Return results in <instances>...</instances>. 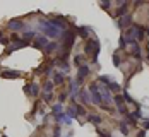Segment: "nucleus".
Returning a JSON list of instances; mask_svg holds the SVG:
<instances>
[{
    "label": "nucleus",
    "mask_w": 149,
    "mask_h": 137,
    "mask_svg": "<svg viewBox=\"0 0 149 137\" xmlns=\"http://www.w3.org/2000/svg\"><path fill=\"white\" fill-rule=\"evenodd\" d=\"M41 28H43V36H48V38H60L63 34V31L58 29L52 21H41L40 22Z\"/></svg>",
    "instance_id": "f257e3e1"
},
{
    "label": "nucleus",
    "mask_w": 149,
    "mask_h": 137,
    "mask_svg": "<svg viewBox=\"0 0 149 137\" xmlns=\"http://www.w3.org/2000/svg\"><path fill=\"white\" fill-rule=\"evenodd\" d=\"M89 94H91V103H94V105H98V106L103 105L101 94H100V91H98V82H93V84L89 86Z\"/></svg>",
    "instance_id": "f03ea898"
},
{
    "label": "nucleus",
    "mask_w": 149,
    "mask_h": 137,
    "mask_svg": "<svg viewBox=\"0 0 149 137\" xmlns=\"http://www.w3.org/2000/svg\"><path fill=\"white\" fill-rule=\"evenodd\" d=\"M98 91H100V94H101L103 105H104V101H108V103H110V106H111V103H113V98H111V94H110V91H108V88H106L104 84H98Z\"/></svg>",
    "instance_id": "7ed1b4c3"
},
{
    "label": "nucleus",
    "mask_w": 149,
    "mask_h": 137,
    "mask_svg": "<svg viewBox=\"0 0 149 137\" xmlns=\"http://www.w3.org/2000/svg\"><path fill=\"white\" fill-rule=\"evenodd\" d=\"M88 74H89V67H88V65H81V67H79V72H77V79H75L77 86H79V84H82V81L86 79Z\"/></svg>",
    "instance_id": "20e7f679"
},
{
    "label": "nucleus",
    "mask_w": 149,
    "mask_h": 137,
    "mask_svg": "<svg viewBox=\"0 0 149 137\" xmlns=\"http://www.w3.org/2000/svg\"><path fill=\"white\" fill-rule=\"evenodd\" d=\"M130 22H132V15L125 14L123 17H120L118 21H117V26H118L120 29H122V28L125 29V28H129V26H130Z\"/></svg>",
    "instance_id": "39448f33"
},
{
    "label": "nucleus",
    "mask_w": 149,
    "mask_h": 137,
    "mask_svg": "<svg viewBox=\"0 0 149 137\" xmlns=\"http://www.w3.org/2000/svg\"><path fill=\"white\" fill-rule=\"evenodd\" d=\"M24 46H28V41H24V40H17V41H14L12 45H9V48H7V53H12V51L19 50V48H24Z\"/></svg>",
    "instance_id": "423d86ee"
},
{
    "label": "nucleus",
    "mask_w": 149,
    "mask_h": 137,
    "mask_svg": "<svg viewBox=\"0 0 149 137\" xmlns=\"http://www.w3.org/2000/svg\"><path fill=\"white\" fill-rule=\"evenodd\" d=\"M0 77L2 79H19L21 77V72H15V70H2L0 72Z\"/></svg>",
    "instance_id": "0eeeda50"
},
{
    "label": "nucleus",
    "mask_w": 149,
    "mask_h": 137,
    "mask_svg": "<svg viewBox=\"0 0 149 137\" xmlns=\"http://www.w3.org/2000/svg\"><path fill=\"white\" fill-rule=\"evenodd\" d=\"M9 29H12V31L24 29V22L19 21V19H12V21H9Z\"/></svg>",
    "instance_id": "6e6552de"
},
{
    "label": "nucleus",
    "mask_w": 149,
    "mask_h": 137,
    "mask_svg": "<svg viewBox=\"0 0 149 137\" xmlns=\"http://www.w3.org/2000/svg\"><path fill=\"white\" fill-rule=\"evenodd\" d=\"M24 92H28L31 96H38V92H40V88H38V84H28V86H24Z\"/></svg>",
    "instance_id": "1a4fd4ad"
},
{
    "label": "nucleus",
    "mask_w": 149,
    "mask_h": 137,
    "mask_svg": "<svg viewBox=\"0 0 149 137\" xmlns=\"http://www.w3.org/2000/svg\"><path fill=\"white\" fill-rule=\"evenodd\" d=\"M33 45L36 46V48H46V45H48V40H46V36H36Z\"/></svg>",
    "instance_id": "9d476101"
},
{
    "label": "nucleus",
    "mask_w": 149,
    "mask_h": 137,
    "mask_svg": "<svg viewBox=\"0 0 149 137\" xmlns=\"http://www.w3.org/2000/svg\"><path fill=\"white\" fill-rule=\"evenodd\" d=\"M118 3H120V7H118V10H117V15H115V17H123V15L127 14L129 3H127V2H118Z\"/></svg>",
    "instance_id": "9b49d317"
},
{
    "label": "nucleus",
    "mask_w": 149,
    "mask_h": 137,
    "mask_svg": "<svg viewBox=\"0 0 149 137\" xmlns=\"http://www.w3.org/2000/svg\"><path fill=\"white\" fill-rule=\"evenodd\" d=\"M130 53H132V57L134 58H141V46H139V43H135V45H132L130 46Z\"/></svg>",
    "instance_id": "f8f14e48"
},
{
    "label": "nucleus",
    "mask_w": 149,
    "mask_h": 137,
    "mask_svg": "<svg viewBox=\"0 0 149 137\" xmlns=\"http://www.w3.org/2000/svg\"><path fill=\"white\" fill-rule=\"evenodd\" d=\"M79 96L82 98V101H84L86 105H89V103H91V94H89V91H86V89H81Z\"/></svg>",
    "instance_id": "ddd939ff"
},
{
    "label": "nucleus",
    "mask_w": 149,
    "mask_h": 137,
    "mask_svg": "<svg viewBox=\"0 0 149 137\" xmlns=\"http://www.w3.org/2000/svg\"><path fill=\"white\" fill-rule=\"evenodd\" d=\"M144 26H135V40L139 41V40H142L144 38Z\"/></svg>",
    "instance_id": "4468645a"
},
{
    "label": "nucleus",
    "mask_w": 149,
    "mask_h": 137,
    "mask_svg": "<svg viewBox=\"0 0 149 137\" xmlns=\"http://www.w3.org/2000/svg\"><path fill=\"white\" fill-rule=\"evenodd\" d=\"M62 82H63V74L55 72V74H53V84H55V86H60Z\"/></svg>",
    "instance_id": "2eb2a0df"
},
{
    "label": "nucleus",
    "mask_w": 149,
    "mask_h": 137,
    "mask_svg": "<svg viewBox=\"0 0 149 137\" xmlns=\"http://www.w3.org/2000/svg\"><path fill=\"white\" fill-rule=\"evenodd\" d=\"M55 65H58L62 69V72H69V63L65 60H55Z\"/></svg>",
    "instance_id": "dca6fc26"
},
{
    "label": "nucleus",
    "mask_w": 149,
    "mask_h": 137,
    "mask_svg": "<svg viewBox=\"0 0 149 137\" xmlns=\"http://www.w3.org/2000/svg\"><path fill=\"white\" fill-rule=\"evenodd\" d=\"M106 88H108V91H113V92H120V91H122V88H120L117 82H113V81H111Z\"/></svg>",
    "instance_id": "f3484780"
},
{
    "label": "nucleus",
    "mask_w": 149,
    "mask_h": 137,
    "mask_svg": "<svg viewBox=\"0 0 149 137\" xmlns=\"http://www.w3.org/2000/svg\"><path fill=\"white\" fill-rule=\"evenodd\" d=\"M77 34L82 36V38H88V36H89V29L84 28V26H81V28H77Z\"/></svg>",
    "instance_id": "a211bd4d"
},
{
    "label": "nucleus",
    "mask_w": 149,
    "mask_h": 137,
    "mask_svg": "<svg viewBox=\"0 0 149 137\" xmlns=\"http://www.w3.org/2000/svg\"><path fill=\"white\" fill-rule=\"evenodd\" d=\"M88 120L91 123H94V125H100L101 123V117H98V115H88Z\"/></svg>",
    "instance_id": "6ab92c4d"
},
{
    "label": "nucleus",
    "mask_w": 149,
    "mask_h": 137,
    "mask_svg": "<svg viewBox=\"0 0 149 137\" xmlns=\"http://www.w3.org/2000/svg\"><path fill=\"white\" fill-rule=\"evenodd\" d=\"M65 115L72 120V118H75L77 117V111H75V108L74 106H70V108H67V111H65Z\"/></svg>",
    "instance_id": "aec40b11"
},
{
    "label": "nucleus",
    "mask_w": 149,
    "mask_h": 137,
    "mask_svg": "<svg viewBox=\"0 0 149 137\" xmlns=\"http://www.w3.org/2000/svg\"><path fill=\"white\" fill-rule=\"evenodd\" d=\"M118 129H120V132H122L123 136H127V134H129V127H127V122H120V123H118Z\"/></svg>",
    "instance_id": "412c9836"
},
{
    "label": "nucleus",
    "mask_w": 149,
    "mask_h": 137,
    "mask_svg": "<svg viewBox=\"0 0 149 137\" xmlns=\"http://www.w3.org/2000/svg\"><path fill=\"white\" fill-rule=\"evenodd\" d=\"M58 43H55V41H53V43H48V45H46V48H45V51L46 53H50V51H53V50H57V48H58Z\"/></svg>",
    "instance_id": "4be33fe9"
},
{
    "label": "nucleus",
    "mask_w": 149,
    "mask_h": 137,
    "mask_svg": "<svg viewBox=\"0 0 149 137\" xmlns=\"http://www.w3.org/2000/svg\"><path fill=\"white\" fill-rule=\"evenodd\" d=\"M33 38H36V33H34V31H26V33H24V41H29Z\"/></svg>",
    "instance_id": "5701e85b"
},
{
    "label": "nucleus",
    "mask_w": 149,
    "mask_h": 137,
    "mask_svg": "<svg viewBox=\"0 0 149 137\" xmlns=\"http://www.w3.org/2000/svg\"><path fill=\"white\" fill-rule=\"evenodd\" d=\"M75 111H77V115H82V117H84V115H88V111H86V108L84 106H81V105H75Z\"/></svg>",
    "instance_id": "b1692460"
},
{
    "label": "nucleus",
    "mask_w": 149,
    "mask_h": 137,
    "mask_svg": "<svg viewBox=\"0 0 149 137\" xmlns=\"http://www.w3.org/2000/svg\"><path fill=\"white\" fill-rule=\"evenodd\" d=\"M53 86H55V84H53L52 81H48V82H45V86H43V91H45V92H52Z\"/></svg>",
    "instance_id": "393cba45"
},
{
    "label": "nucleus",
    "mask_w": 149,
    "mask_h": 137,
    "mask_svg": "<svg viewBox=\"0 0 149 137\" xmlns=\"http://www.w3.org/2000/svg\"><path fill=\"white\" fill-rule=\"evenodd\" d=\"M123 117H125V120H127V125H129V123H130V125H135V123H137V120H135L130 113H127V115H123Z\"/></svg>",
    "instance_id": "a878e982"
},
{
    "label": "nucleus",
    "mask_w": 149,
    "mask_h": 137,
    "mask_svg": "<svg viewBox=\"0 0 149 137\" xmlns=\"http://www.w3.org/2000/svg\"><path fill=\"white\" fill-rule=\"evenodd\" d=\"M52 111H53V115H58V113H63V111H62V105H60V103H57V105H53V110H52Z\"/></svg>",
    "instance_id": "bb28decb"
},
{
    "label": "nucleus",
    "mask_w": 149,
    "mask_h": 137,
    "mask_svg": "<svg viewBox=\"0 0 149 137\" xmlns=\"http://www.w3.org/2000/svg\"><path fill=\"white\" fill-rule=\"evenodd\" d=\"M82 62H84V57H82V55H77V57L74 58V63L77 65V67H81V65H82Z\"/></svg>",
    "instance_id": "cd10ccee"
},
{
    "label": "nucleus",
    "mask_w": 149,
    "mask_h": 137,
    "mask_svg": "<svg viewBox=\"0 0 149 137\" xmlns=\"http://www.w3.org/2000/svg\"><path fill=\"white\" fill-rule=\"evenodd\" d=\"M122 98H123V99H125V101H127V103H134V105H137V103H135L134 99H132V98H130V94H129V92H127V91L123 92V96H122Z\"/></svg>",
    "instance_id": "c85d7f7f"
},
{
    "label": "nucleus",
    "mask_w": 149,
    "mask_h": 137,
    "mask_svg": "<svg viewBox=\"0 0 149 137\" xmlns=\"http://www.w3.org/2000/svg\"><path fill=\"white\" fill-rule=\"evenodd\" d=\"M98 81H100V82H104V86H108V84L111 82V79H110L108 76H101L100 79H98Z\"/></svg>",
    "instance_id": "c756f323"
},
{
    "label": "nucleus",
    "mask_w": 149,
    "mask_h": 137,
    "mask_svg": "<svg viewBox=\"0 0 149 137\" xmlns=\"http://www.w3.org/2000/svg\"><path fill=\"white\" fill-rule=\"evenodd\" d=\"M113 101H115L117 105H123V98H122V94H117V96H113Z\"/></svg>",
    "instance_id": "7c9ffc66"
},
{
    "label": "nucleus",
    "mask_w": 149,
    "mask_h": 137,
    "mask_svg": "<svg viewBox=\"0 0 149 137\" xmlns=\"http://www.w3.org/2000/svg\"><path fill=\"white\" fill-rule=\"evenodd\" d=\"M118 106V113H122V115H127L129 111H127V108H125V105H117Z\"/></svg>",
    "instance_id": "2f4dec72"
},
{
    "label": "nucleus",
    "mask_w": 149,
    "mask_h": 137,
    "mask_svg": "<svg viewBox=\"0 0 149 137\" xmlns=\"http://www.w3.org/2000/svg\"><path fill=\"white\" fill-rule=\"evenodd\" d=\"M101 7H103L104 10H108V9L111 7V2H108V0H103V2H101Z\"/></svg>",
    "instance_id": "473e14b6"
},
{
    "label": "nucleus",
    "mask_w": 149,
    "mask_h": 137,
    "mask_svg": "<svg viewBox=\"0 0 149 137\" xmlns=\"http://www.w3.org/2000/svg\"><path fill=\"white\" fill-rule=\"evenodd\" d=\"M52 98H53V96H52V92H45V94H43V101H46V103H50V101H52Z\"/></svg>",
    "instance_id": "72a5a7b5"
},
{
    "label": "nucleus",
    "mask_w": 149,
    "mask_h": 137,
    "mask_svg": "<svg viewBox=\"0 0 149 137\" xmlns=\"http://www.w3.org/2000/svg\"><path fill=\"white\" fill-rule=\"evenodd\" d=\"M113 63H115L117 67H120V63H122V60H120V57H118V55H117V53L113 55Z\"/></svg>",
    "instance_id": "f704fd0d"
},
{
    "label": "nucleus",
    "mask_w": 149,
    "mask_h": 137,
    "mask_svg": "<svg viewBox=\"0 0 149 137\" xmlns=\"http://www.w3.org/2000/svg\"><path fill=\"white\" fill-rule=\"evenodd\" d=\"M132 117H134L135 120H137V118H141V117H142V113H141V110H139V108H137V110H135L134 113H132Z\"/></svg>",
    "instance_id": "c9c22d12"
},
{
    "label": "nucleus",
    "mask_w": 149,
    "mask_h": 137,
    "mask_svg": "<svg viewBox=\"0 0 149 137\" xmlns=\"http://www.w3.org/2000/svg\"><path fill=\"white\" fill-rule=\"evenodd\" d=\"M127 46V40H125V36H122L120 38V48H125Z\"/></svg>",
    "instance_id": "e433bc0d"
},
{
    "label": "nucleus",
    "mask_w": 149,
    "mask_h": 137,
    "mask_svg": "<svg viewBox=\"0 0 149 137\" xmlns=\"http://www.w3.org/2000/svg\"><path fill=\"white\" fill-rule=\"evenodd\" d=\"M65 99H67V94H65V92H63V94H60V96H58V101H60V105H62V103H63Z\"/></svg>",
    "instance_id": "4c0bfd02"
},
{
    "label": "nucleus",
    "mask_w": 149,
    "mask_h": 137,
    "mask_svg": "<svg viewBox=\"0 0 149 137\" xmlns=\"http://www.w3.org/2000/svg\"><path fill=\"white\" fill-rule=\"evenodd\" d=\"M53 137H60V127H58V125L55 127V132H53Z\"/></svg>",
    "instance_id": "58836bf2"
},
{
    "label": "nucleus",
    "mask_w": 149,
    "mask_h": 137,
    "mask_svg": "<svg viewBox=\"0 0 149 137\" xmlns=\"http://www.w3.org/2000/svg\"><path fill=\"white\" fill-rule=\"evenodd\" d=\"M62 120H63V122L67 123V125H70V122H72V120H70V118H69L67 115H63V118H62Z\"/></svg>",
    "instance_id": "ea45409f"
},
{
    "label": "nucleus",
    "mask_w": 149,
    "mask_h": 137,
    "mask_svg": "<svg viewBox=\"0 0 149 137\" xmlns=\"http://www.w3.org/2000/svg\"><path fill=\"white\" fill-rule=\"evenodd\" d=\"M96 132H98V134H100V136H101V137H111V136H108V134H104L103 130H100V129H98Z\"/></svg>",
    "instance_id": "a19ab883"
},
{
    "label": "nucleus",
    "mask_w": 149,
    "mask_h": 137,
    "mask_svg": "<svg viewBox=\"0 0 149 137\" xmlns=\"http://www.w3.org/2000/svg\"><path fill=\"white\" fill-rule=\"evenodd\" d=\"M142 127H144V130H149V120H146V122L142 123Z\"/></svg>",
    "instance_id": "79ce46f5"
},
{
    "label": "nucleus",
    "mask_w": 149,
    "mask_h": 137,
    "mask_svg": "<svg viewBox=\"0 0 149 137\" xmlns=\"http://www.w3.org/2000/svg\"><path fill=\"white\" fill-rule=\"evenodd\" d=\"M139 137H146V130L142 129V130H139Z\"/></svg>",
    "instance_id": "37998d69"
},
{
    "label": "nucleus",
    "mask_w": 149,
    "mask_h": 137,
    "mask_svg": "<svg viewBox=\"0 0 149 137\" xmlns=\"http://www.w3.org/2000/svg\"><path fill=\"white\" fill-rule=\"evenodd\" d=\"M2 40H3V33L0 31V41H2Z\"/></svg>",
    "instance_id": "c03bdc74"
},
{
    "label": "nucleus",
    "mask_w": 149,
    "mask_h": 137,
    "mask_svg": "<svg viewBox=\"0 0 149 137\" xmlns=\"http://www.w3.org/2000/svg\"><path fill=\"white\" fill-rule=\"evenodd\" d=\"M144 33H146V34L149 36V28H146V29H144Z\"/></svg>",
    "instance_id": "a18cd8bd"
},
{
    "label": "nucleus",
    "mask_w": 149,
    "mask_h": 137,
    "mask_svg": "<svg viewBox=\"0 0 149 137\" xmlns=\"http://www.w3.org/2000/svg\"><path fill=\"white\" fill-rule=\"evenodd\" d=\"M148 60H149V53H148Z\"/></svg>",
    "instance_id": "49530a36"
}]
</instances>
